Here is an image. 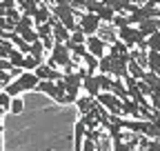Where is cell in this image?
Here are the masks:
<instances>
[{
  "instance_id": "obj_4",
  "label": "cell",
  "mask_w": 160,
  "mask_h": 151,
  "mask_svg": "<svg viewBox=\"0 0 160 151\" xmlns=\"http://www.w3.org/2000/svg\"><path fill=\"white\" fill-rule=\"evenodd\" d=\"M58 82H60V87L65 89V93L73 102L80 98V89H82V76L80 73H65Z\"/></svg>"
},
{
  "instance_id": "obj_6",
  "label": "cell",
  "mask_w": 160,
  "mask_h": 151,
  "mask_svg": "<svg viewBox=\"0 0 160 151\" xmlns=\"http://www.w3.org/2000/svg\"><path fill=\"white\" fill-rule=\"evenodd\" d=\"M76 18H78V29L82 31L87 38H89V36H96L98 29L102 27V22H100V20H98V16H93V13L82 11V13H78Z\"/></svg>"
},
{
  "instance_id": "obj_21",
  "label": "cell",
  "mask_w": 160,
  "mask_h": 151,
  "mask_svg": "<svg viewBox=\"0 0 160 151\" xmlns=\"http://www.w3.org/2000/svg\"><path fill=\"white\" fill-rule=\"evenodd\" d=\"M147 49L149 51H158L160 53V31H156L153 36L147 38Z\"/></svg>"
},
{
  "instance_id": "obj_27",
  "label": "cell",
  "mask_w": 160,
  "mask_h": 151,
  "mask_svg": "<svg viewBox=\"0 0 160 151\" xmlns=\"http://www.w3.org/2000/svg\"><path fill=\"white\" fill-rule=\"evenodd\" d=\"M0 151H2V142H0Z\"/></svg>"
},
{
  "instance_id": "obj_8",
  "label": "cell",
  "mask_w": 160,
  "mask_h": 151,
  "mask_svg": "<svg viewBox=\"0 0 160 151\" xmlns=\"http://www.w3.org/2000/svg\"><path fill=\"white\" fill-rule=\"evenodd\" d=\"M85 45H87V53H91L93 58H98V60L107 56V42H102L98 36H89Z\"/></svg>"
},
{
  "instance_id": "obj_1",
  "label": "cell",
  "mask_w": 160,
  "mask_h": 151,
  "mask_svg": "<svg viewBox=\"0 0 160 151\" xmlns=\"http://www.w3.org/2000/svg\"><path fill=\"white\" fill-rule=\"evenodd\" d=\"M51 16H53L65 29H69V31H76V29H78V18H76V11L71 9V2H69V0H53Z\"/></svg>"
},
{
  "instance_id": "obj_29",
  "label": "cell",
  "mask_w": 160,
  "mask_h": 151,
  "mask_svg": "<svg viewBox=\"0 0 160 151\" xmlns=\"http://www.w3.org/2000/svg\"><path fill=\"white\" fill-rule=\"evenodd\" d=\"M0 2H2V0H0Z\"/></svg>"
},
{
  "instance_id": "obj_26",
  "label": "cell",
  "mask_w": 160,
  "mask_h": 151,
  "mask_svg": "<svg viewBox=\"0 0 160 151\" xmlns=\"http://www.w3.org/2000/svg\"><path fill=\"white\" fill-rule=\"evenodd\" d=\"M0 142H2V127H0Z\"/></svg>"
},
{
  "instance_id": "obj_7",
  "label": "cell",
  "mask_w": 160,
  "mask_h": 151,
  "mask_svg": "<svg viewBox=\"0 0 160 151\" xmlns=\"http://www.w3.org/2000/svg\"><path fill=\"white\" fill-rule=\"evenodd\" d=\"M33 73H36V78H38V80H51V82H58V80L65 76L60 69H53V67H49L47 62H42L40 67H36Z\"/></svg>"
},
{
  "instance_id": "obj_18",
  "label": "cell",
  "mask_w": 160,
  "mask_h": 151,
  "mask_svg": "<svg viewBox=\"0 0 160 151\" xmlns=\"http://www.w3.org/2000/svg\"><path fill=\"white\" fill-rule=\"evenodd\" d=\"M9 62H11V67H16V69H20V65H22V60H25V56L20 53L18 49H11L9 51V58H7Z\"/></svg>"
},
{
  "instance_id": "obj_14",
  "label": "cell",
  "mask_w": 160,
  "mask_h": 151,
  "mask_svg": "<svg viewBox=\"0 0 160 151\" xmlns=\"http://www.w3.org/2000/svg\"><path fill=\"white\" fill-rule=\"evenodd\" d=\"M87 42V36L80 31V29H76V31H71L69 33V40H67V47H76V45H85Z\"/></svg>"
},
{
  "instance_id": "obj_24",
  "label": "cell",
  "mask_w": 160,
  "mask_h": 151,
  "mask_svg": "<svg viewBox=\"0 0 160 151\" xmlns=\"http://www.w3.org/2000/svg\"><path fill=\"white\" fill-rule=\"evenodd\" d=\"M82 151H98V144H96L93 140L85 138V142H82Z\"/></svg>"
},
{
  "instance_id": "obj_10",
  "label": "cell",
  "mask_w": 160,
  "mask_h": 151,
  "mask_svg": "<svg viewBox=\"0 0 160 151\" xmlns=\"http://www.w3.org/2000/svg\"><path fill=\"white\" fill-rule=\"evenodd\" d=\"M49 18H51V7L40 0V5H38V9H36V13H33V27L49 22Z\"/></svg>"
},
{
  "instance_id": "obj_25",
  "label": "cell",
  "mask_w": 160,
  "mask_h": 151,
  "mask_svg": "<svg viewBox=\"0 0 160 151\" xmlns=\"http://www.w3.org/2000/svg\"><path fill=\"white\" fill-rule=\"evenodd\" d=\"M11 69H16V67H11V62H9V60H0V71L11 73Z\"/></svg>"
},
{
  "instance_id": "obj_5",
  "label": "cell",
  "mask_w": 160,
  "mask_h": 151,
  "mask_svg": "<svg viewBox=\"0 0 160 151\" xmlns=\"http://www.w3.org/2000/svg\"><path fill=\"white\" fill-rule=\"evenodd\" d=\"M96 102L102 107L109 116H120V118H122V100L116 98L113 93H105V91H102V93L96 98Z\"/></svg>"
},
{
  "instance_id": "obj_9",
  "label": "cell",
  "mask_w": 160,
  "mask_h": 151,
  "mask_svg": "<svg viewBox=\"0 0 160 151\" xmlns=\"http://www.w3.org/2000/svg\"><path fill=\"white\" fill-rule=\"evenodd\" d=\"M82 89L87 91L89 98H98L100 93H102V89H100V73H93V76H85L82 78Z\"/></svg>"
},
{
  "instance_id": "obj_20",
  "label": "cell",
  "mask_w": 160,
  "mask_h": 151,
  "mask_svg": "<svg viewBox=\"0 0 160 151\" xmlns=\"http://www.w3.org/2000/svg\"><path fill=\"white\" fill-rule=\"evenodd\" d=\"M42 62H38L36 58H31V56H25V60H22V65H20V69L22 71H36V67H40Z\"/></svg>"
},
{
  "instance_id": "obj_22",
  "label": "cell",
  "mask_w": 160,
  "mask_h": 151,
  "mask_svg": "<svg viewBox=\"0 0 160 151\" xmlns=\"http://www.w3.org/2000/svg\"><path fill=\"white\" fill-rule=\"evenodd\" d=\"M11 9H18L16 7V0H2V2H0V18H5Z\"/></svg>"
},
{
  "instance_id": "obj_16",
  "label": "cell",
  "mask_w": 160,
  "mask_h": 151,
  "mask_svg": "<svg viewBox=\"0 0 160 151\" xmlns=\"http://www.w3.org/2000/svg\"><path fill=\"white\" fill-rule=\"evenodd\" d=\"M111 27L118 31V29H125V27H133L129 22V16H122V13H116V18L111 20Z\"/></svg>"
},
{
  "instance_id": "obj_11",
  "label": "cell",
  "mask_w": 160,
  "mask_h": 151,
  "mask_svg": "<svg viewBox=\"0 0 160 151\" xmlns=\"http://www.w3.org/2000/svg\"><path fill=\"white\" fill-rule=\"evenodd\" d=\"M138 31L142 33V38L153 36L156 31H160V18H149V20H142L138 25Z\"/></svg>"
},
{
  "instance_id": "obj_23",
  "label": "cell",
  "mask_w": 160,
  "mask_h": 151,
  "mask_svg": "<svg viewBox=\"0 0 160 151\" xmlns=\"http://www.w3.org/2000/svg\"><path fill=\"white\" fill-rule=\"evenodd\" d=\"M13 82V78H11V73H7V71H0V89H7L9 85Z\"/></svg>"
},
{
  "instance_id": "obj_13",
  "label": "cell",
  "mask_w": 160,
  "mask_h": 151,
  "mask_svg": "<svg viewBox=\"0 0 160 151\" xmlns=\"http://www.w3.org/2000/svg\"><path fill=\"white\" fill-rule=\"evenodd\" d=\"M76 105H78L80 116H87V113H91V109H93L96 100H93V98H89V96H80V98L76 100Z\"/></svg>"
},
{
  "instance_id": "obj_2",
  "label": "cell",
  "mask_w": 160,
  "mask_h": 151,
  "mask_svg": "<svg viewBox=\"0 0 160 151\" xmlns=\"http://www.w3.org/2000/svg\"><path fill=\"white\" fill-rule=\"evenodd\" d=\"M38 78H36V73L33 71H22L18 76V78L5 89V93L7 96H11V98H18L20 93H25V91H36V87H38Z\"/></svg>"
},
{
  "instance_id": "obj_30",
  "label": "cell",
  "mask_w": 160,
  "mask_h": 151,
  "mask_svg": "<svg viewBox=\"0 0 160 151\" xmlns=\"http://www.w3.org/2000/svg\"><path fill=\"white\" fill-rule=\"evenodd\" d=\"M0 91H2V89H0Z\"/></svg>"
},
{
  "instance_id": "obj_3",
  "label": "cell",
  "mask_w": 160,
  "mask_h": 151,
  "mask_svg": "<svg viewBox=\"0 0 160 151\" xmlns=\"http://www.w3.org/2000/svg\"><path fill=\"white\" fill-rule=\"evenodd\" d=\"M49 67L53 69H60V71H65L69 65H71V51L67 49V45L62 42H53V49L49 51V58L45 60Z\"/></svg>"
},
{
  "instance_id": "obj_28",
  "label": "cell",
  "mask_w": 160,
  "mask_h": 151,
  "mask_svg": "<svg viewBox=\"0 0 160 151\" xmlns=\"http://www.w3.org/2000/svg\"><path fill=\"white\" fill-rule=\"evenodd\" d=\"M0 45H2V40H0Z\"/></svg>"
},
{
  "instance_id": "obj_15",
  "label": "cell",
  "mask_w": 160,
  "mask_h": 151,
  "mask_svg": "<svg viewBox=\"0 0 160 151\" xmlns=\"http://www.w3.org/2000/svg\"><path fill=\"white\" fill-rule=\"evenodd\" d=\"M29 56H31V58H36L38 62H45V47H42V42H33L31 45V51H29Z\"/></svg>"
},
{
  "instance_id": "obj_12",
  "label": "cell",
  "mask_w": 160,
  "mask_h": 151,
  "mask_svg": "<svg viewBox=\"0 0 160 151\" xmlns=\"http://www.w3.org/2000/svg\"><path fill=\"white\" fill-rule=\"evenodd\" d=\"M147 71L156 73L160 78V53L158 51H147Z\"/></svg>"
},
{
  "instance_id": "obj_17",
  "label": "cell",
  "mask_w": 160,
  "mask_h": 151,
  "mask_svg": "<svg viewBox=\"0 0 160 151\" xmlns=\"http://www.w3.org/2000/svg\"><path fill=\"white\" fill-rule=\"evenodd\" d=\"M127 71H129V76H131L133 80H142V76H145V69L140 67V65H136L133 60L127 65Z\"/></svg>"
},
{
  "instance_id": "obj_19",
  "label": "cell",
  "mask_w": 160,
  "mask_h": 151,
  "mask_svg": "<svg viewBox=\"0 0 160 151\" xmlns=\"http://www.w3.org/2000/svg\"><path fill=\"white\" fill-rule=\"evenodd\" d=\"M25 111V100L22 98H11V107H9V113H13V116H18V113Z\"/></svg>"
}]
</instances>
